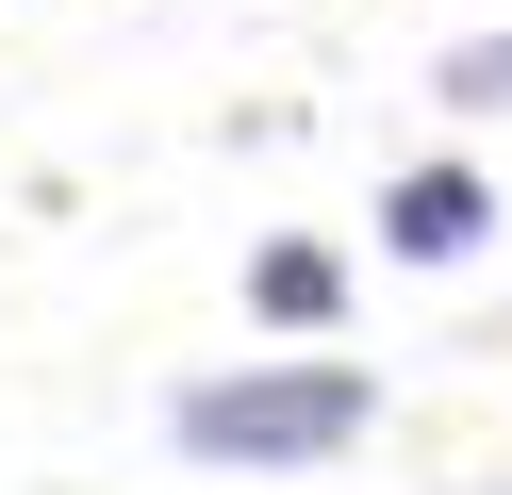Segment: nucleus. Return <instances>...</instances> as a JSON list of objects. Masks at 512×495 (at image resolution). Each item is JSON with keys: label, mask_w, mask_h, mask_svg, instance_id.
<instances>
[{"label": "nucleus", "mask_w": 512, "mask_h": 495, "mask_svg": "<svg viewBox=\"0 0 512 495\" xmlns=\"http://www.w3.org/2000/svg\"><path fill=\"white\" fill-rule=\"evenodd\" d=\"M430 99H446V116H512V17H496V33H463V50L430 66Z\"/></svg>", "instance_id": "nucleus-4"}, {"label": "nucleus", "mask_w": 512, "mask_h": 495, "mask_svg": "<svg viewBox=\"0 0 512 495\" xmlns=\"http://www.w3.org/2000/svg\"><path fill=\"white\" fill-rule=\"evenodd\" d=\"M479 231H496V182H479V165H397V182H380V248L397 264H463Z\"/></svg>", "instance_id": "nucleus-2"}, {"label": "nucleus", "mask_w": 512, "mask_h": 495, "mask_svg": "<svg viewBox=\"0 0 512 495\" xmlns=\"http://www.w3.org/2000/svg\"><path fill=\"white\" fill-rule=\"evenodd\" d=\"M182 462H347L380 429V380L364 363H215V380L166 396Z\"/></svg>", "instance_id": "nucleus-1"}, {"label": "nucleus", "mask_w": 512, "mask_h": 495, "mask_svg": "<svg viewBox=\"0 0 512 495\" xmlns=\"http://www.w3.org/2000/svg\"><path fill=\"white\" fill-rule=\"evenodd\" d=\"M248 314L265 330H331L347 314V264L314 248V231H281V248H248Z\"/></svg>", "instance_id": "nucleus-3"}]
</instances>
